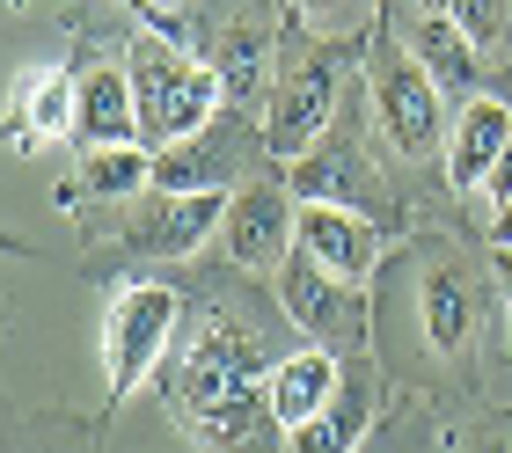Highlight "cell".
<instances>
[{
    "instance_id": "cell-1",
    "label": "cell",
    "mask_w": 512,
    "mask_h": 453,
    "mask_svg": "<svg viewBox=\"0 0 512 453\" xmlns=\"http://www.w3.org/2000/svg\"><path fill=\"white\" fill-rule=\"evenodd\" d=\"M169 410L220 453H235L256 424H271V402L256 388V337H242L235 322H205L169 366Z\"/></svg>"
},
{
    "instance_id": "cell-2",
    "label": "cell",
    "mask_w": 512,
    "mask_h": 453,
    "mask_svg": "<svg viewBox=\"0 0 512 453\" xmlns=\"http://www.w3.org/2000/svg\"><path fill=\"white\" fill-rule=\"evenodd\" d=\"M125 74H132V103H139V139L154 154L198 147L213 132V117L227 110V81L213 59L183 52L169 37H132L125 44Z\"/></svg>"
},
{
    "instance_id": "cell-3",
    "label": "cell",
    "mask_w": 512,
    "mask_h": 453,
    "mask_svg": "<svg viewBox=\"0 0 512 453\" xmlns=\"http://www.w3.org/2000/svg\"><path fill=\"white\" fill-rule=\"evenodd\" d=\"M176 322H183L176 285L139 278V285H125V293L110 300V315H103V388H110V402L132 395L139 380L161 366V351L176 344Z\"/></svg>"
},
{
    "instance_id": "cell-4",
    "label": "cell",
    "mask_w": 512,
    "mask_h": 453,
    "mask_svg": "<svg viewBox=\"0 0 512 453\" xmlns=\"http://www.w3.org/2000/svg\"><path fill=\"white\" fill-rule=\"evenodd\" d=\"M227 205H235V190H220V183H205V190H169V183H154L147 198H132V212H125V249L161 256V264L198 256L205 242H220Z\"/></svg>"
},
{
    "instance_id": "cell-5",
    "label": "cell",
    "mask_w": 512,
    "mask_h": 453,
    "mask_svg": "<svg viewBox=\"0 0 512 453\" xmlns=\"http://www.w3.org/2000/svg\"><path fill=\"white\" fill-rule=\"evenodd\" d=\"M374 117H381L388 147L410 154V161H425L432 147H447V132H454L447 125V88H439L410 52H395V44L374 59Z\"/></svg>"
},
{
    "instance_id": "cell-6",
    "label": "cell",
    "mask_w": 512,
    "mask_h": 453,
    "mask_svg": "<svg viewBox=\"0 0 512 453\" xmlns=\"http://www.w3.org/2000/svg\"><path fill=\"white\" fill-rule=\"evenodd\" d=\"M271 278H278V307H286V322L300 329V337H315V344H359V329H366V293H359L352 278L322 271L308 249H293Z\"/></svg>"
},
{
    "instance_id": "cell-7",
    "label": "cell",
    "mask_w": 512,
    "mask_h": 453,
    "mask_svg": "<svg viewBox=\"0 0 512 453\" xmlns=\"http://www.w3.org/2000/svg\"><path fill=\"white\" fill-rule=\"evenodd\" d=\"M330 117H337V66L330 59L293 66V74L278 81V95L264 103V147H271V161L315 154L322 132H330Z\"/></svg>"
},
{
    "instance_id": "cell-8",
    "label": "cell",
    "mask_w": 512,
    "mask_h": 453,
    "mask_svg": "<svg viewBox=\"0 0 512 453\" xmlns=\"http://www.w3.org/2000/svg\"><path fill=\"white\" fill-rule=\"evenodd\" d=\"M293 220H300V205L278 183H249V190H235V205H227L220 249L235 256L242 271H278L293 256Z\"/></svg>"
},
{
    "instance_id": "cell-9",
    "label": "cell",
    "mask_w": 512,
    "mask_h": 453,
    "mask_svg": "<svg viewBox=\"0 0 512 453\" xmlns=\"http://www.w3.org/2000/svg\"><path fill=\"white\" fill-rule=\"evenodd\" d=\"M293 249H308L322 271H337V278H374V264H381V227L366 220V212H352V205H300V220H293Z\"/></svg>"
},
{
    "instance_id": "cell-10",
    "label": "cell",
    "mask_w": 512,
    "mask_h": 453,
    "mask_svg": "<svg viewBox=\"0 0 512 453\" xmlns=\"http://www.w3.org/2000/svg\"><path fill=\"white\" fill-rule=\"evenodd\" d=\"M81 125V74L44 66V74L8 88V147H59Z\"/></svg>"
},
{
    "instance_id": "cell-11",
    "label": "cell",
    "mask_w": 512,
    "mask_h": 453,
    "mask_svg": "<svg viewBox=\"0 0 512 453\" xmlns=\"http://www.w3.org/2000/svg\"><path fill=\"white\" fill-rule=\"evenodd\" d=\"M74 147H81V154H96V147H147V139H139V103H132L125 59H103V66H88V74H81Z\"/></svg>"
},
{
    "instance_id": "cell-12",
    "label": "cell",
    "mask_w": 512,
    "mask_h": 453,
    "mask_svg": "<svg viewBox=\"0 0 512 453\" xmlns=\"http://www.w3.org/2000/svg\"><path fill=\"white\" fill-rule=\"evenodd\" d=\"M505 147H512V110L498 95H469V103L454 110V132H447V183L454 190H483Z\"/></svg>"
},
{
    "instance_id": "cell-13",
    "label": "cell",
    "mask_w": 512,
    "mask_h": 453,
    "mask_svg": "<svg viewBox=\"0 0 512 453\" xmlns=\"http://www.w3.org/2000/svg\"><path fill=\"white\" fill-rule=\"evenodd\" d=\"M337 388H344V366H337L330 344H308V351H293V359H278V366L264 373L271 424H278V432H300V424H308Z\"/></svg>"
},
{
    "instance_id": "cell-14",
    "label": "cell",
    "mask_w": 512,
    "mask_h": 453,
    "mask_svg": "<svg viewBox=\"0 0 512 453\" xmlns=\"http://www.w3.org/2000/svg\"><path fill=\"white\" fill-rule=\"evenodd\" d=\"M366 424H374V380H366V373H344V388L322 402L300 432H286V453H359Z\"/></svg>"
},
{
    "instance_id": "cell-15",
    "label": "cell",
    "mask_w": 512,
    "mask_h": 453,
    "mask_svg": "<svg viewBox=\"0 0 512 453\" xmlns=\"http://www.w3.org/2000/svg\"><path fill=\"white\" fill-rule=\"evenodd\" d=\"M403 52L425 66L439 88H469L476 81V44L461 37L454 15H410V44H403Z\"/></svg>"
},
{
    "instance_id": "cell-16",
    "label": "cell",
    "mask_w": 512,
    "mask_h": 453,
    "mask_svg": "<svg viewBox=\"0 0 512 453\" xmlns=\"http://www.w3.org/2000/svg\"><path fill=\"white\" fill-rule=\"evenodd\" d=\"M417 315H425V344L432 351H461V337L476 329V293L461 271H425V293H417Z\"/></svg>"
},
{
    "instance_id": "cell-17",
    "label": "cell",
    "mask_w": 512,
    "mask_h": 453,
    "mask_svg": "<svg viewBox=\"0 0 512 453\" xmlns=\"http://www.w3.org/2000/svg\"><path fill=\"white\" fill-rule=\"evenodd\" d=\"M147 190H154V147L81 154V198H147Z\"/></svg>"
},
{
    "instance_id": "cell-18",
    "label": "cell",
    "mask_w": 512,
    "mask_h": 453,
    "mask_svg": "<svg viewBox=\"0 0 512 453\" xmlns=\"http://www.w3.org/2000/svg\"><path fill=\"white\" fill-rule=\"evenodd\" d=\"M505 8H512V0H454V22H461V37H469L476 44V52H498V44H505Z\"/></svg>"
},
{
    "instance_id": "cell-19",
    "label": "cell",
    "mask_w": 512,
    "mask_h": 453,
    "mask_svg": "<svg viewBox=\"0 0 512 453\" xmlns=\"http://www.w3.org/2000/svg\"><path fill=\"white\" fill-rule=\"evenodd\" d=\"M220 81H227V103H235V110H249L256 103V81H264V44H235V59H227L220 66Z\"/></svg>"
},
{
    "instance_id": "cell-20",
    "label": "cell",
    "mask_w": 512,
    "mask_h": 453,
    "mask_svg": "<svg viewBox=\"0 0 512 453\" xmlns=\"http://www.w3.org/2000/svg\"><path fill=\"white\" fill-rule=\"evenodd\" d=\"M483 198H491V205H505V198H512V147L498 154V169H491V183H483Z\"/></svg>"
},
{
    "instance_id": "cell-21",
    "label": "cell",
    "mask_w": 512,
    "mask_h": 453,
    "mask_svg": "<svg viewBox=\"0 0 512 453\" xmlns=\"http://www.w3.org/2000/svg\"><path fill=\"white\" fill-rule=\"evenodd\" d=\"M505 242H512V198L491 205V249H505Z\"/></svg>"
},
{
    "instance_id": "cell-22",
    "label": "cell",
    "mask_w": 512,
    "mask_h": 453,
    "mask_svg": "<svg viewBox=\"0 0 512 453\" xmlns=\"http://www.w3.org/2000/svg\"><path fill=\"white\" fill-rule=\"evenodd\" d=\"M491 278L505 285V300H512V242H505V249H491Z\"/></svg>"
},
{
    "instance_id": "cell-23",
    "label": "cell",
    "mask_w": 512,
    "mask_h": 453,
    "mask_svg": "<svg viewBox=\"0 0 512 453\" xmlns=\"http://www.w3.org/2000/svg\"><path fill=\"white\" fill-rule=\"evenodd\" d=\"M293 8H300V15H315V22H330V15L344 8V0H293Z\"/></svg>"
},
{
    "instance_id": "cell-24",
    "label": "cell",
    "mask_w": 512,
    "mask_h": 453,
    "mask_svg": "<svg viewBox=\"0 0 512 453\" xmlns=\"http://www.w3.org/2000/svg\"><path fill=\"white\" fill-rule=\"evenodd\" d=\"M454 8V0H417V15H447Z\"/></svg>"
},
{
    "instance_id": "cell-25",
    "label": "cell",
    "mask_w": 512,
    "mask_h": 453,
    "mask_svg": "<svg viewBox=\"0 0 512 453\" xmlns=\"http://www.w3.org/2000/svg\"><path fill=\"white\" fill-rule=\"evenodd\" d=\"M132 8H176V0H132Z\"/></svg>"
},
{
    "instance_id": "cell-26",
    "label": "cell",
    "mask_w": 512,
    "mask_h": 453,
    "mask_svg": "<svg viewBox=\"0 0 512 453\" xmlns=\"http://www.w3.org/2000/svg\"><path fill=\"white\" fill-rule=\"evenodd\" d=\"M491 453H512V439H491Z\"/></svg>"
},
{
    "instance_id": "cell-27",
    "label": "cell",
    "mask_w": 512,
    "mask_h": 453,
    "mask_svg": "<svg viewBox=\"0 0 512 453\" xmlns=\"http://www.w3.org/2000/svg\"><path fill=\"white\" fill-rule=\"evenodd\" d=\"M505 329H512V307H505Z\"/></svg>"
}]
</instances>
